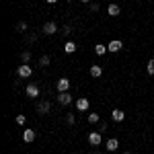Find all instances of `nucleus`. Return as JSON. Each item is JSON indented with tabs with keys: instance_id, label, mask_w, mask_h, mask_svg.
Segmentation results:
<instances>
[{
	"instance_id": "f257e3e1",
	"label": "nucleus",
	"mask_w": 154,
	"mask_h": 154,
	"mask_svg": "<svg viewBox=\"0 0 154 154\" xmlns=\"http://www.w3.org/2000/svg\"><path fill=\"white\" fill-rule=\"evenodd\" d=\"M31 74H33V68H31L29 64H21V66L17 68V76H19V78H29Z\"/></svg>"
},
{
	"instance_id": "f03ea898",
	"label": "nucleus",
	"mask_w": 154,
	"mask_h": 154,
	"mask_svg": "<svg viewBox=\"0 0 154 154\" xmlns=\"http://www.w3.org/2000/svg\"><path fill=\"white\" fill-rule=\"evenodd\" d=\"M101 142H103V136H101V131H91L88 134V144L91 146H101Z\"/></svg>"
},
{
	"instance_id": "7ed1b4c3",
	"label": "nucleus",
	"mask_w": 154,
	"mask_h": 154,
	"mask_svg": "<svg viewBox=\"0 0 154 154\" xmlns=\"http://www.w3.org/2000/svg\"><path fill=\"white\" fill-rule=\"evenodd\" d=\"M25 93L29 95V99H37V97H39V86H37L35 82H29L27 88H25Z\"/></svg>"
},
{
	"instance_id": "20e7f679",
	"label": "nucleus",
	"mask_w": 154,
	"mask_h": 154,
	"mask_svg": "<svg viewBox=\"0 0 154 154\" xmlns=\"http://www.w3.org/2000/svg\"><path fill=\"white\" fill-rule=\"evenodd\" d=\"M41 31H43L45 35H54V33H58V25L54 23V21H48V23L41 27Z\"/></svg>"
},
{
	"instance_id": "39448f33",
	"label": "nucleus",
	"mask_w": 154,
	"mask_h": 154,
	"mask_svg": "<svg viewBox=\"0 0 154 154\" xmlns=\"http://www.w3.org/2000/svg\"><path fill=\"white\" fill-rule=\"evenodd\" d=\"M56 88H58L60 93H68V88H70V80H68V78H60L58 82H56Z\"/></svg>"
},
{
	"instance_id": "423d86ee",
	"label": "nucleus",
	"mask_w": 154,
	"mask_h": 154,
	"mask_svg": "<svg viewBox=\"0 0 154 154\" xmlns=\"http://www.w3.org/2000/svg\"><path fill=\"white\" fill-rule=\"evenodd\" d=\"M58 103L62 107H68L72 103V95H68V93H60L58 95Z\"/></svg>"
},
{
	"instance_id": "0eeeda50",
	"label": "nucleus",
	"mask_w": 154,
	"mask_h": 154,
	"mask_svg": "<svg viewBox=\"0 0 154 154\" xmlns=\"http://www.w3.org/2000/svg\"><path fill=\"white\" fill-rule=\"evenodd\" d=\"M105 146H107L109 152H115V150L119 148V140H117V138H109V140L105 142Z\"/></svg>"
},
{
	"instance_id": "6e6552de",
	"label": "nucleus",
	"mask_w": 154,
	"mask_h": 154,
	"mask_svg": "<svg viewBox=\"0 0 154 154\" xmlns=\"http://www.w3.org/2000/svg\"><path fill=\"white\" fill-rule=\"evenodd\" d=\"M91 107V103H88V99H84V97H80V99H76V109L78 111H86Z\"/></svg>"
},
{
	"instance_id": "1a4fd4ad",
	"label": "nucleus",
	"mask_w": 154,
	"mask_h": 154,
	"mask_svg": "<svg viewBox=\"0 0 154 154\" xmlns=\"http://www.w3.org/2000/svg\"><path fill=\"white\" fill-rule=\"evenodd\" d=\"M23 140L27 144H31V142H35V131L31 130V128H27V130L23 131Z\"/></svg>"
},
{
	"instance_id": "9d476101",
	"label": "nucleus",
	"mask_w": 154,
	"mask_h": 154,
	"mask_svg": "<svg viewBox=\"0 0 154 154\" xmlns=\"http://www.w3.org/2000/svg\"><path fill=\"white\" fill-rule=\"evenodd\" d=\"M49 109H51V103L49 101H41V103H37V111L43 115V113H49Z\"/></svg>"
},
{
	"instance_id": "9b49d317",
	"label": "nucleus",
	"mask_w": 154,
	"mask_h": 154,
	"mask_svg": "<svg viewBox=\"0 0 154 154\" xmlns=\"http://www.w3.org/2000/svg\"><path fill=\"white\" fill-rule=\"evenodd\" d=\"M121 48H123V43H121L119 39H113L111 43H107V49H109V51H119Z\"/></svg>"
},
{
	"instance_id": "f8f14e48",
	"label": "nucleus",
	"mask_w": 154,
	"mask_h": 154,
	"mask_svg": "<svg viewBox=\"0 0 154 154\" xmlns=\"http://www.w3.org/2000/svg\"><path fill=\"white\" fill-rule=\"evenodd\" d=\"M119 6L117 4H109V6H107V14H109V17H119Z\"/></svg>"
},
{
	"instance_id": "ddd939ff",
	"label": "nucleus",
	"mask_w": 154,
	"mask_h": 154,
	"mask_svg": "<svg viewBox=\"0 0 154 154\" xmlns=\"http://www.w3.org/2000/svg\"><path fill=\"white\" fill-rule=\"evenodd\" d=\"M111 117L115 119V121H123V119H125V113H123L121 109H113V111H111Z\"/></svg>"
},
{
	"instance_id": "4468645a",
	"label": "nucleus",
	"mask_w": 154,
	"mask_h": 154,
	"mask_svg": "<svg viewBox=\"0 0 154 154\" xmlns=\"http://www.w3.org/2000/svg\"><path fill=\"white\" fill-rule=\"evenodd\" d=\"M101 74H103V68H101V66H91V76H93V78H99V76H101Z\"/></svg>"
},
{
	"instance_id": "2eb2a0df",
	"label": "nucleus",
	"mask_w": 154,
	"mask_h": 154,
	"mask_svg": "<svg viewBox=\"0 0 154 154\" xmlns=\"http://www.w3.org/2000/svg\"><path fill=\"white\" fill-rule=\"evenodd\" d=\"M64 51H66V54H74V51H76V43H74V41L64 43Z\"/></svg>"
},
{
	"instance_id": "dca6fc26",
	"label": "nucleus",
	"mask_w": 154,
	"mask_h": 154,
	"mask_svg": "<svg viewBox=\"0 0 154 154\" xmlns=\"http://www.w3.org/2000/svg\"><path fill=\"white\" fill-rule=\"evenodd\" d=\"M107 51H109V49H107V45H101V43H99V45H95V54H97V56H105Z\"/></svg>"
},
{
	"instance_id": "f3484780",
	"label": "nucleus",
	"mask_w": 154,
	"mask_h": 154,
	"mask_svg": "<svg viewBox=\"0 0 154 154\" xmlns=\"http://www.w3.org/2000/svg\"><path fill=\"white\" fill-rule=\"evenodd\" d=\"M88 123H101L99 113H88Z\"/></svg>"
},
{
	"instance_id": "a211bd4d",
	"label": "nucleus",
	"mask_w": 154,
	"mask_h": 154,
	"mask_svg": "<svg viewBox=\"0 0 154 154\" xmlns=\"http://www.w3.org/2000/svg\"><path fill=\"white\" fill-rule=\"evenodd\" d=\"M39 66H41V68L49 66V56H41V58H39Z\"/></svg>"
},
{
	"instance_id": "6ab92c4d",
	"label": "nucleus",
	"mask_w": 154,
	"mask_h": 154,
	"mask_svg": "<svg viewBox=\"0 0 154 154\" xmlns=\"http://www.w3.org/2000/svg\"><path fill=\"white\" fill-rule=\"evenodd\" d=\"M17 31H19V33H25V31H27V23H25V21H21V23L17 25Z\"/></svg>"
},
{
	"instance_id": "aec40b11",
	"label": "nucleus",
	"mask_w": 154,
	"mask_h": 154,
	"mask_svg": "<svg viewBox=\"0 0 154 154\" xmlns=\"http://www.w3.org/2000/svg\"><path fill=\"white\" fill-rule=\"evenodd\" d=\"M74 121H76L74 113H68V115H66V123H68V125H74Z\"/></svg>"
},
{
	"instance_id": "412c9836",
	"label": "nucleus",
	"mask_w": 154,
	"mask_h": 154,
	"mask_svg": "<svg viewBox=\"0 0 154 154\" xmlns=\"http://www.w3.org/2000/svg\"><path fill=\"white\" fill-rule=\"evenodd\" d=\"M21 60H23L25 64H27V62L31 60V51H23V54H21Z\"/></svg>"
},
{
	"instance_id": "4be33fe9",
	"label": "nucleus",
	"mask_w": 154,
	"mask_h": 154,
	"mask_svg": "<svg viewBox=\"0 0 154 154\" xmlns=\"http://www.w3.org/2000/svg\"><path fill=\"white\" fill-rule=\"evenodd\" d=\"M17 123H19V125H25V123H27V117H25V115H17Z\"/></svg>"
},
{
	"instance_id": "5701e85b",
	"label": "nucleus",
	"mask_w": 154,
	"mask_h": 154,
	"mask_svg": "<svg viewBox=\"0 0 154 154\" xmlns=\"http://www.w3.org/2000/svg\"><path fill=\"white\" fill-rule=\"evenodd\" d=\"M62 33H64V35H70V33H72V27H70V25H64V27H62Z\"/></svg>"
},
{
	"instance_id": "b1692460",
	"label": "nucleus",
	"mask_w": 154,
	"mask_h": 154,
	"mask_svg": "<svg viewBox=\"0 0 154 154\" xmlns=\"http://www.w3.org/2000/svg\"><path fill=\"white\" fill-rule=\"evenodd\" d=\"M148 74H154V58L148 60Z\"/></svg>"
},
{
	"instance_id": "393cba45",
	"label": "nucleus",
	"mask_w": 154,
	"mask_h": 154,
	"mask_svg": "<svg viewBox=\"0 0 154 154\" xmlns=\"http://www.w3.org/2000/svg\"><path fill=\"white\" fill-rule=\"evenodd\" d=\"M107 130V123L105 121H101V123H99V131H101V134H103V131Z\"/></svg>"
},
{
	"instance_id": "a878e982",
	"label": "nucleus",
	"mask_w": 154,
	"mask_h": 154,
	"mask_svg": "<svg viewBox=\"0 0 154 154\" xmlns=\"http://www.w3.org/2000/svg\"><path fill=\"white\" fill-rule=\"evenodd\" d=\"M91 11H93V12L99 11V2H93V4H91Z\"/></svg>"
},
{
	"instance_id": "bb28decb",
	"label": "nucleus",
	"mask_w": 154,
	"mask_h": 154,
	"mask_svg": "<svg viewBox=\"0 0 154 154\" xmlns=\"http://www.w3.org/2000/svg\"><path fill=\"white\" fill-rule=\"evenodd\" d=\"M45 2H48V4H56L58 0H45Z\"/></svg>"
},
{
	"instance_id": "cd10ccee",
	"label": "nucleus",
	"mask_w": 154,
	"mask_h": 154,
	"mask_svg": "<svg viewBox=\"0 0 154 154\" xmlns=\"http://www.w3.org/2000/svg\"><path fill=\"white\" fill-rule=\"evenodd\" d=\"M82 2H91V0H82Z\"/></svg>"
},
{
	"instance_id": "c85d7f7f",
	"label": "nucleus",
	"mask_w": 154,
	"mask_h": 154,
	"mask_svg": "<svg viewBox=\"0 0 154 154\" xmlns=\"http://www.w3.org/2000/svg\"><path fill=\"white\" fill-rule=\"evenodd\" d=\"M66 2H72V0H66Z\"/></svg>"
},
{
	"instance_id": "c756f323",
	"label": "nucleus",
	"mask_w": 154,
	"mask_h": 154,
	"mask_svg": "<svg viewBox=\"0 0 154 154\" xmlns=\"http://www.w3.org/2000/svg\"><path fill=\"white\" fill-rule=\"evenodd\" d=\"M123 154H130V152H123Z\"/></svg>"
}]
</instances>
